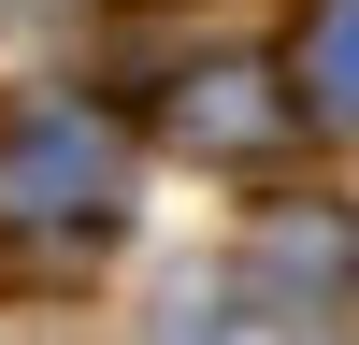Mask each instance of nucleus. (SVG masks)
Instances as JSON below:
<instances>
[{"label": "nucleus", "mask_w": 359, "mask_h": 345, "mask_svg": "<svg viewBox=\"0 0 359 345\" xmlns=\"http://www.w3.org/2000/svg\"><path fill=\"white\" fill-rule=\"evenodd\" d=\"M130 201V158H115L101 115L72 101H0V245H86Z\"/></svg>", "instance_id": "nucleus-1"}, {"label": "nucleus", "mask_w": 359, "mask_h": 345, "mask_svg": "<svg viewBox=\"0 0 359 345\" xmlns=\"http://www.w3.org/2000/svg\"><path fill=\"white\" fill-rule=\"evenodd\" d=\"M158 130L201 144V158H245V144L287 130V72H273V58H201V72L158 86Z\"/></svg>", "instance_id": "nucleus-2"}, {"label": "nucleus", "mask_w": 359, "mask_h": 345, "mask_svg": "<svg viewBox=\"0 0 359 345\" xmlns=\"http://www.w3.org/2000/svg\"><path fill=\"white\" fill-rule=\"evenodd\" d=\"M316 101L359 130V0H331V15H316Z\"/></svg>", "instance_id": "nucleus-3"}, {"label": "nucleus", "mask_w": 359, "mask_h": 345, "mask_svg": "<svg viewBox=\"0 0 359 345\" xmlns=\"http://www.w3.org/2000/svg\"><path fill=\"white\" fill-rule=\"evenodd\" d=\"M172 345H302L273 302H201V316H172Z\"/></svg>", "instance_id": "nucleus-4"}]
</instances>
